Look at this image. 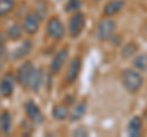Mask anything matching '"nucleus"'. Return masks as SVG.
Segmentation results:
<instances>
[{
	"label": "nucleus",
	"mask_w": 147,
	"mask_h": 137,
	"mask_svg": "<svg viewBox=\"0 0 147 137\" xmlns=\"http://www.w3.org/2000/svg\"><path fill=\"white\" fill-rule=\"evenodd\" d=\"M15 6L13 0H0V17L9 15Z\"/></svg>",
	"instance_id": "a211bd4d"
},
{
	"label": "nucleus",
	"mask_w": 147,
	"mask_h": 137,
	"mask_svg": "<svg viewBox=\"0 0 147 137\" xmlns=\"http://www.w3.org/2000/svg\"><path fill=\"white\" fill-rule=\"evenodd\" d=\"M39 28V20L34 13H30L25 17L24 21V30L28 34H34Z\"/></svg>",
	"instance_id": "9b49d317"
},
{
	"label": "nucleus",
	"mask_w": 147,
	"mask_h": 137,
	"mask_svg": "<svg viewBox=\"0 0 147 137\" xmlns=\"http://www.w3.org/2000/svg\"><path fill=\"white\" fill-rule=\"evenodd\" d=\"M134 66L139 71H147V54H140L134 59Z\"/></svg>",
	"instance_id": "6ab92c4d"
},
{
	"label": "nucleus",
	"mask_w": 147,
	"mask_h": 137,
	"mask_svg": "<svg viewBox=\"0 0 147 137\" xmlns=\"http://www.w3.org/2000/svg\"><path fill=\"white\" fill-rule=\"evenodd\" d=\"M141 127H142V120L140 119V116H134L129 122V134L135 137L140 136Z\"/></svg>",
	"instance_id": "2eb2a0df"
},
{
	"label": "nucleus",
	"mask_w": 147,
	"mask_h": 137,
	"mask_svg": "<svg viewBox=\"0 0 147 137\" xmlns=\"http://www.w3.org/2000/svg\"><path fill=\"white\" fill-rule=\"evenodd\" d=\"M43 82V75H42V71L39 70V68H34L33 74L31 76V80H30V83H28V87L37 92V91L39 89L40 85H42Z\"/></svg>",
	"instance_id": "ddd939ff"
},
{
	"label": "nucleus",
	"mask_w": 147,
	"mask_h": 137,
	"mask_svg": "<svg viewBox=\"0 0 147 137\" xmlns=\"http://www.w3.org/2000/svg\"><path fill=\"white\" fill-rule=\"evenodd\" d=\"M121 82L127 91L130 92H137L144 85V77L141 76L140 72H137L135 70H127L123 71L121 74Z\"/></svg>",
	"instance_id": "f257e3e1"
},
{
	"label": "nucleus",
	"mask_w": 147,
	"mask_h": 137,
	"mask_svg": "<svg viewBox=\"0 0 147 137\" xmlns=\"http://www.w3.org/2000/svg\"><path fill=\"white\" fill-rule=\"evenodd\" d=\"M74 135L75 136H87L88 134H87L86 130H84L82 127H80V129H77L76 131H74Z\"/></svg>",
	"instance_id": "b1692460"
},
{
	"label": "nucleus",
	"mask_w": 147,
	"mask_h": 137,
	"mask_svg": "<svg viewBox=\"0 0 147 137\" xmlns=\"http://www.w3.org/2000/svg\"><path fill=\"white\" fill-rule=\"evenodd\" d=\"M81 6V1L80 0H69L66 4V11L67 12H74L77 11Z\"/></svg>",
	"instance_id": "4be33fe9"
},
{
	"label": "nucleus",
	"mask_w": 147,
	"mask_h": 137,
	"mask_svg": "<svg viewBox=\"0 0 147 137\" xmlns=\"http://www.w3.org/2000/svg\"><path fill=\"white\" fill-rule=\"evenodd\" d=\"M94 1H98V0H94Z\"/></svg>",
	"instance_id": "bb28decb"
},
{
	"label": "nucleus",
	"mask_w": 147,
	"mask_h": 137,
	"mask_svg": "<svg viewBox=\"0 0 147 137\" xmlns=\"http://www.w3.org/2000/svg\"><path fill=\"white\" fill-rule=\"evenodd\" d=\"M52 114H53V118L57 119V120H65L69 116V108L66 105L60 104V105L54 107Z\"/></svg>",
	"instance_id": "dca6fc26"
},
{
	"label": "nucleus",
	"mask_w": 147,
	"mask_h": 137,
	"mask_svg": "<svg viewBox=\"0 0 147 137\" xmlns=\"http://www.w3.org/2000/svg\"><path fill=\"white\" fill-rule=\"evenodd\" d=\"M87 110V104L86 103H80V104H77V105L74 108V110L71 113V121H79L80 119L85 115V113Z\"/></svg>",
	"instance_id": "f3484780"
},
{
	"label": "nucleus",
	"mask_w": 147,
	"mask_h": 137,
	"mask_svg": "<svg viewBox=\"0 0 147 137\" xmlns=\"http://www.w3.org/2000/svg\"><path fill=\"white\" fill-rule=\"evenodd\" d=\"M136 50H137V47H136L135 43H127L125 47L123 48V50H121V56H123L124 59L132 58V56L135 55Z\"/></svg>",
	"instance_id": "aec40b11"
},
{
	"label": "nucleus",
	"mask_w": 147,
	"mask_h": 137,
	"mask_svg": "<svg viewBox=\"0 0 147 137\" xmlns=\"http://www.w3.org/2000/svg\"><path fill=\"white\" fill-rule=\"evenodd\" d=\"M81 66H82V61L80 58H74L72 61L70 62L69 65V68L66 71V76H65V81L67 83H74L77 77L80 75V71H81Z\"/></svg>",
	"instance_id": "423d86ee"
},
{
	"label": "nucleus",
	"mask_w": 147,
	"mask_h": 137,
	"mask_svg": "<svg viewBox=\"0 0 147 137\" xmlns=\"http://www.w3.org/2000/svg\"><path fill=\"white\" fill-rule=\"evenodd\" d=\"M4 53H5V49H4V47H3V45H0V59L3 58Z\"/></svg>",
	"instance_id": "393cba45"
},
{
	"label": "nucleus",
	"mask_w": 147,
	"mask_h": 137,
	"mask_svg": "<svg viewBox=\"0 0 147 137\" xmlns=\"http://www.w3.org/2000/svg\"><path fill=\"white\" fill-rule=\"evenodd\" d=\"M115 31V22L113 20L100 21L97 26V38L99 40H107L112 37Z\"/></svg>",
	"instance_id": "7ed1b4c3"
},
{
	"label": "nucleus",
	"mask_w": 147,
	"mask_h": 137,
	"mask_svg": "<svg viewBox=\"0 0 147 137\" xmlns=\"http://www.w3.org/2000/svg\"><path fill=\"white\" fill-rule=\"evenodd\" d=\"M4 42H5V38H4V36L1 33H0V45H3Z\"/></svg>",
	"instance_id": "a878e982"
},
{
	"label": "nucleus",
	"mask_w": 147,
	"mask_h": 137,
	"mask_svg": "<svg viewBox=\"0 0 147 137\" xmlns=\"http://www.w3.org/2000/svg\"><path fill=\"white\" fill-rule=\"evenodd\" d=\"M13 86H15V81L11 75H6L3 77L0 81V94L3 97H10L13 92Z\"/></svg>",
	"instance_id": "9d476101"
},
{
	"label": "nucleus",
	"mask_w": 147,
	"mask_h": 137,
	"mask_svg": "<svg viewBox=\"0 0 147 137\" xmlns=\"http://www.w3.org/2000/svg\"><path fill=\"white\" fill-rule=\"evenodd\" d=\"M25 110H26L27 116H28L34 124H40V122L43 121L42 111H40L39 107L34 102H32V100L27 102L26 105H25Z\"/></svg>",
	"instance_id": "6e6552de"
},
{
	"label": "nucleus",
	"mask_w": 147,
	"mask_h": 137,
	"mask_svg": "<svg viewBox=\"0 0 147 137\" xmlns=\"http://www.w3.org/2000/svg\"><path fill=\"white\" fill-rule=\"evenodd\" d=\"M7 36L10 37L11 39H18V38H21V36H22V28L18 25H12L10 26V28L7 30Z\"/></svg>",
	"instance_id": "412c9836"
},
{
	"label": "nucleus",
	"mask_w": 147,
	"mask_h": 137,
	"mask_svg": "<svg viewBox=\"0 0 147 137\" xmlns=\"http://www.w3.org/2000/svg\"><path fill=\"white\" fill-rule=\"evenodd\" d=\"M67 56H69L67 49L59 50V52L55 54V56L53 58L52 64H50V70H52V72H54V74L60 72L63 66H64V64H65V61H66Z\"/></svg>",
	"instance_id": "0eeeda50"
},
{
	"label": "nucleus",
	"mask_w": 147,
	"mask_h": 137,
	"mask_svg": "<svg viewBox=\"0 0 147 137\" xmlns=\"http://www.w3.org/2000/svg\"><path fill=\"white\" fill-rule=\"evenodd\" d=\"M47 32L52 38L61 39L64 37V34H65V28H64V25L58 17H53V19L49 20L47 25Z\"/></svg>",
	"instance_id": "20e7f679"
},
{
	"label": "nucleus",
	"mask_w": 147,
	"mask_h": 137,
	"mask_svg": "<svg viewBox=\"0 0 147 137\" xmlns=\"http://www.w3.org/2000/svg\"><path fill=\"white\" fill-rule=\"evenodd\" d=\"M11 125H12V119L9 111H3L0 114V130L4 134H9L11 130Z\"/></svg>",
	"instance_id": "4468645a"
},
{
	"label": "nucleus",
	"mask_w": 147,
	"mask_h": 137,
	"mask_svg": "<svg viewBox=\"0 0 147 137\" xmlns=\"http://www.w3.org/2000/svg\"><path fill=\"white\" fill-rule=\"evenodd\" d=\"M124 6H125V1L124 0H109L105 4L103 13H104V16H109V17L114 16L120 12Z\"/></svg>",
	"instance_id": "1a4fd4ad"
},
{
	"label": "nucleus",
	"mask_w": 147,
	"mask_h": 137,
	"mask_svg": "<svg viewBox=\"0 0 147 137\" xmlns=\"http://www.w3.org/2000/svg\"><path fill=\"white\" fill-rule=\"evenodd\" d=\"M34 15L38 17V20H43L45 15H47V9H45V5L43 1H39L38 6H37V10H36V13Z\"/></svg>",
	"instance_id": "5701e85b"
},
{
	"label": "nucleus",
	"mask_w": 147,
	"mask_h": 137,
	"mask_svg": "<svg viewBox=\"0 0 147 137\" xmlns=\"http://www.w3.org/2000/svg\"><path fill=\"white\" fill-rule=\"evenodd\" d=\"M31 50H32V42H31V40H25V42L22 43L20 47H17L15 50H13L12 59H16V60H18V59L25 58V56L28 55Z\"/></svg>",
	"instance_id": "f8f14e48"
},
{
	"label": "nucleus",
	"mask_w": 147,
	"mask_h": 137,
	"mask_svg": "<svg viewBox=\"0 0 147 137\" xmlns=\"http://www.w3.org/2000/svg\"><path fill=\"white\" fill-rule=\"evenodd\" d=\"M34 71V65L32 64L31 61H27L22 65L17 71V81L20 82L21 86L24 87H28V83H30V80H31V76Z\"/></svg>",
	"instance_id": "39448f33"
},
{
	"label": "nucleus",
	"mask_w": 147,
	"mask_h": 137,
	"mask_svg": "<svg viewBox=\"0 0 147 137\" xmlns=\"http://www.w3.org/2000/svg\"><path fill=\"white\" fill-rule=\"evenodd\" d=\"M85 28V15L82 12H76L69 21V33L71 38H77Z\"/></svg>",
	"instance_id": "f03ea898"
}]
</instances>
